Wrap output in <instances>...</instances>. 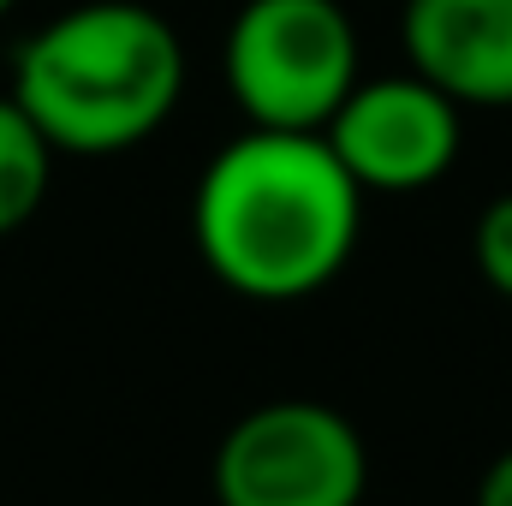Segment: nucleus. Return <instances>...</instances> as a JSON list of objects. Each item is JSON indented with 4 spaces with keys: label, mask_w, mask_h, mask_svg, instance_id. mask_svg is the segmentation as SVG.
<instances>
[{
    "label": "nucleus",
    "mask_w": 512,
    "mask_h": 506,
    "mask_svg": "<svg viewBox=\"0 0 512 506\" xmlns=\"http://www.w3.org/2000/svg\"><path fill=\"white\" fill-rule=\"evenodd\" d=\"M358 233L364 191L322 131L245 126L209 155L191 191L203 268L251 304L316 298L352 262Z\"/></svg>",
    "instance_id": "1"
},
{
    "label": "nucleus",
    "mask_w": 512,
    "mask_h": 506,
    "mask_svg": "<svg viewBox=\"0 0 512 506\" xmlns=\"http://www.w3.org/2000/svg\"><path fill=\"white\" fill-rule=\"evenodd\" d=\"M185 42L143 0H84L48 18L12 60V102L54 155H126L173 120Z\"/></svg>",
    "instance_id": "2"
},
{
    "label": "nucleus",
    "mask_w": 512,
    "mask_h": 506,
    "mask_svg": "<svg viewBox=\"0 0 512 506\" xmlns=\"http://www.w3.org/2000/svg\"><path fill=\"white\" fill-rule=\"evenodd\" d=\"M221 78L245 126L322 131L364 78L358 24L340 0H245L221 42Z\"/></svg>",
    "instance_id": "3"
},
{
    "label": "nucleus",
    "mask_w": 512,
    "mask_h": 506,
    "mask_svg": "<svg viewBox=\"0 0 512 506\" xmlns=\"http://www.w3.org/2000/svg\"><path fill=\"white\" fill-rule=\"evenodd\" d=\"M209 489L215 506H364L370 447L328 399H268L221 435Z\"/></svg>",
    "instance_id": "4"
},
{
    "label": "nucleus",
    "mask_w": 512,
    "mask_h": 506,
    "mask_svg": "<svg viewBox=\"0 0 512 506\" xmlns=\"http://www.w3.org/2000/svg\"><path fill=\"white\" fill-rule=\"evenodd\" d=\"M322 137L364 197L370 191L405 197L447 179L465 143V108L447 102L417 72H387V78H358Z\"/></svg>",
    "instance_id": "5"
},
{
    "label": "nucleus",
    "mask_w": 512,
    "mask_h": 506,
    "mask_svg": "<svg viewBox=\"0 0 512 506\" xmlns=\"http://www.w3.org/2000/svg\"><path fill=\"white\" fill-rule=\"evenodd\" d=\"M399 48L405 72L465 114L512 108V0H405Z\"/></svg>",
    "instance_id": "6"
},
{
    "label": "nucleus",
    "mask_w": 512,
    "mask_h": 506,
    "mask_svg": "<svg viewBox=\"0 0 512 506\" xmlns=\"http://www.w3.org/2000/svg\"><path fill=\"white\" fill-rule=\"evenodd\" d=\"M48 185H54V143L12 96H0V239L18 233L48 203Z\"/></svg>",
    "instance_id": "7"
},
{
    "label": "nucleus",
    "mask_w": 512,
    "mask_h": 506,
    "mask_svg": "<svg viewBox=\"0 0 512 506\" xmlns=\"http://www.w3.org/2000/svg\"><path fill=\"white\" fill-rule=\"evenodd\" d=\"M471 262L489 280V292H501L512 304V191L483 203V215L471 227Z\"/></svg>",
    "instance_id": "8"
},
{
    "label": "nucleus",
    "mask_w": 512,
    "mask_h": 506,
    "mask_svg": "<svg viewBox=\"0 0 512 506\" xmlns=\"http://www.w3.org/2000/svg\"><path fill=\"white\" fill-rule=\"evenodd\" d=\"M477 506H512V447L483 471V483H477Z\"/></svg>",
    "instance_id": "9"
},
{
    "label": "nucleus",
    "mask_w": 512,
    "mask_h": 506,
    "mask_svg": "<svg viewBox=\"0 0 512 506\" xmlns=\"http://www.w3.org/2000/svg\"><path fill=\"white\" fill-rule=\"evenodd\" d=\"M12 6H18V0H0V18H6V12H12Z\"/></svg>",
    "instance_id": "10"
}]
</instances>
